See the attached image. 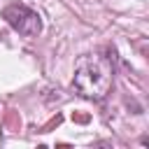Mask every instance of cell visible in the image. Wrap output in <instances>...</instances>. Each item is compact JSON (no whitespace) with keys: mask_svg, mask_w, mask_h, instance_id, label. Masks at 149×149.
Here are the masks:
<instances>
[{"mask_svg":"<svg viewBox=\"0 0 149 149\" xmlns=\"http://www.w3.org/2000/svg\"><path fill=\"white\" fill-rule=\"evenodd\" d=\"M112 77H114V70H112V61L107 56L86 54V56H79V61L74 65L72 86L79 95H84L88 100H100L109 93Z\"/></svg>","mask_w":149,"mask_h":149,"instance_id":"cell-1","label":"cell"},{"mask_svg":"<svg viewBox=\"0 0 149 149\" xmlns=\"http://www.w3.org/2000/svg\"><path fill=\"white\" fill-rule=\"evenodd\" d=\"M2 19L23 37H37L40 30H42V19L37 12H33L30 7L26 5H19V2H12L2 9Z\"/></svg>","mask_w":149,"mask_h":149,"instance_id":"cell-2","label":"cell"}]
</instances>
